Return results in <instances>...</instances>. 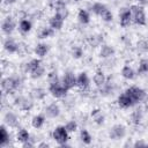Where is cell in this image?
<instances>
[{
  "label": "cell",
  "mask_w": 148,
  "mask_h": 148,
  "mask_svg": "<svg viewBox=\"0 0 148 148\" xmlns=\"http://www.w3.org/2000/svg\"><path fill=\"white\" fill-rule=\"evenodd\" d=\"M131 13H132V20L135 24L138 25H146L147 18H146V13L142 6L140 5H132L130 7Z\"/></svg>",
  "instance_id": "cell-1"
},
{
  "label": "cell",
  "mask_w": 148,
  "mask_h": 148,
  "mask_svg": "<svg viewBox=\"0 0 148 148\" xmlns=\"http://www.w3.org/2000/svg\"><path fill=\"white\" fill-rule=\"evenodd\" d=\"M21 84V80L17 76H7L1 81V88L6 94H13Z\"/></svg>",
  "instance_id": "cell-2"
},
{
  "label": "cell",
  "mask_w": 148,
  "mask_h": 148,
  "mask_svg": "<svg viewBox=\"0 0 148 148\" xmlns=\"http://www.w3.org/2000/svg\"><path fill=\"white\" fill-rule=\"evenodd\" d=\"M68 132H67V130L65 128V126H57L54 130H53V132H52V136H53V139H54V141L56 142H58L61 147H67L68 145L66 143L67 141H68Z\"/></svg>",
  "instance_id": "cell-3"
},
{
  "label": "cell",
  "mask_w": 148,
  "mask_h": 148,
  "mask_svg": "<svg viewBox=\"0 0 148 148\" xmlns=\"http://www.w3.org/2000/svg\"><path fill=\"white\" fill-rule=\"evenodd\" d=\"M125 92H127L131 96V98L133 99V102L135 104H138L139 102H142L146 98V91L142 88L136 87V86H132V87L127 88L125 90Z\"/></svg>",
  "instance_id": "cell-4"
},
{
  "label": "cell",
  "mask_w": 148,
  "mask_h": 148,
  "mask_svg": "<svg viewBox=\"0 0 148 148\" xmlns=\"http://www.w3.org/2000/svg\"><path fill=\"white\" fill-rule=\"evenodd\" d=\"M125 135H126V127L123 124H116L109 131V138L111 140H120L124 139Z\"/></svg>",
  "instance_id": "cell-5"
},
{
  "label": "cell",
  "mask_w": 148,
  "mask_h": 148,
  "mask_svg": "<svg viewBox=\"0 0 148 148\" xmlns=\"http://www.w3.org/2000/svg\"><path fill=\"white\" fill-rule=\"evenodd\" d=\"M67 91L68 90L64 87V84L61 82H56V83L49 84V92L56 98H61V97L66 96Z\"/></svg>",
  "instance_id": "cell-6"
},
{
  "label": "cell",
  "mask_w": 148,
  "mask_h": 148,
  "mask_svg": "<svg viewBox=\"0 0 148 148\" xmlns=\"http://www.w3.org/2000/svg\"><path fill=\"white\" fill-rule=\"evenodd\" d=\"M61 83L64 84V87L69 90V89H73L74 87H77V76H75V74L71 71L66 72L61 79Z\"/></svg>",
  "instance_id": "cell-7"
},
{
  "label": "cell",
  "mask_w": 148,
  "mask_h": 148,
  "mask_svg": "<svg viewBox=\"0 0 148 148\" xmlns=\"http://www.w3.org/2000/svg\"><path fill=\"white\" fill-rule=\"evenodd\" d=\"M132 13L130 8H121L120 13H119V23L123 28L130 27L132 23Z\"/></svg>",
  "instance_id": "cell-8"
},
{
  "label": "cell",
  "mask_w": 148,
  "mask_h": 148,
  "mask_svg": "<svg viewBox=\"0 0 148 148\" xmlns=\"http://www.w3.org/2000/svg\"><path fill=\"white\" fill-rule=\"evenodd\" d=\"M15 27H16L15 21H14V18L10 17V16H7V17L2 21V23H1V30H2V32H3L5 35H8V36L15 30Z\"/></svg>",
  "instance_id": "cell-9"
},
{
  "label": "cell",
  "mask_w": 148,
  "mask_h": 148,
  "mask_svg": "<svg viewBox=\"0 0 148 148\" xmlns=\"http://www.w3.org/2000/svg\"><path fill=\"white\" fill-rule=\"evenodd\" d=\"M117 102H118V105L120 108H123V109H128V108H132L133 105H135V103L133 102L131 96L127 92H125V91L118 96Z\"/></svg>",
  "instance_id": "cell-10"
},
{
  "label": "cell",
  "mask_w": 148,
  "mask_h": 148,
  "mask_svg": "<svg viewBox=\"0 0 148 148\" xmlns=\"http://www.w3.org/2000/svg\"><path fill=\"white\" fill-rule=\"evenodd\" d=\"M64 22H65V17H62L60 14L56 13L54 15H52L49 20V25L52 27L54 30H60L64 25Z\"/></svg>",
  "instance_id": "cell-11"
},
{
  "label": "cell",
  "mask_w": 148,
  "mask_h": 148,
  "mask_svg": "<svg viewBox=\"0 0 148 148\" xmlns=\"http://www.w3.org/2000/svg\"><path fill=\"white\" fill-rule=\"evenodd\" d=\"M45 114L49 118H57L60 114V108L57 103H51L45 108Z\"/></svg>",
  "instance_id": "cell-12"
},
{
  "label": "cell",
  "mask_w": 148,
  "mask_h": 148,
  "mask_svg": "<svg viewBox=\"0 0 148 148\" xmlns=\"http://www.w3.org/2000/svg\"><path fill=\"white\" fill-rule=\"evenodd\" d=\"M3 49L8 53H16L18 51V44L13 39V38H6L3 42Z\"/></svg>",
  "instance_id": "cell-13"
},
{
  "label": "cell",
  "mask_w": 148,
  "mask_h": 148,
  "mask_svg": "<svg viewBox=\"0 0 148 148\" xmlns=\"http://www.w3.org/2000/svg\"><path fill=\"white\" fill-rule=\"evenodd\" d=\"M3 120H5V124L9 127H16L17 124H18V118L15 113L8 111L6 112V114L3 116Z\"/></svg>",
  "instance_id": "cell-14"
},
{
  "label": "cell",
  "mask_w": 148,
  "mask_h": 148,
  "mask_svg": "<svg viewBox=\"0 0 148 148\" xmlns=\"http://www.w3.org/2000/svg\"><path fill=\"white\" fill-rule=\"evenodd\" d=\"M92 81H94V83H95V86L97 88H102L108 82L106 81V76L102 71H97L95 73V75L92 76Z\"/></svg>",
  "instance_id": "cell-15"
},
{
  "label": "cell",
  "mask_w": 148,
  "mask_h": 148,
  "mask_svg": "<svg viewBox=\"0 0 148 148\" xmlns=\"http://www.w3.org/2000/svg\"><path fill=\"white\" fill-rule=\"evenodd\" d=\"M90 84V79L86 72H81L77 75V87L81 89H87Z\"/></svg>",
  "instance_id": "cell-16"
},
{
  "label": "cell",
  "mask_w": 148,
  "mask_h": 148,
  "mask_svg": "<svg viewBox=\"0 0 148 148\" xmlns=\"http://www.w3.org/2000/svg\"><path fill=\"white\" fill-rule=\"evenodd\" d=\"M15 104L18 105V108L22 110H30L32 108V102L29 101L27 97H23V96H18L15 99Z\"/></svg>",
  "instance_id": "cell-17"
},
{
  "label": "cell",
  "mask_w": 148,
  "mask_h": 148,
  "mask_svg": "<svg viewBox=\"0 0 148 148\" xmlns=\"http://www.w3.org/2000/svg\"><path fill=\"white\" fill-rule=\"evenodd\" d=\"M10 140V135H9V132L7 131L6 126L5 125H1L0 126V146L1 147H5L8 145Z\"/></svg>",
  "instance_id": "cell-18"
},
{
  "label": "cell",
  "mask_w": 148,
  "mask_h": 148,
  "mask_svg": "<svg viewBox=\"0 0 148 148\" xmlns=\"http://www.w3.org/2000/svg\"><path fill=\"white\" fill-rule=\"evenodd\" d=\"M35 54L38 58H44L46 56V53L49 52V45L46 43H38L35 46Z\"/></svg>",
  "instance_id": "cell-19"
},
{
  "label": "cell",
  "mask_w": 148,
  "mask_h": 148,
  "mask_svg": "<svg viewBox=\"0 0 148 148\" xmlns=\"http://www.w3.org/2000/svg\"><path fill=\"white\" fill-rule=\"evenodd\" d=\"M30 95L34 99H37V101H42L45 98L46 96V90L44 88H40V87H37V88H34L31 89L30 91Z\"/></svg>",
  "instance_id": "cell-20"
},
{
  "label": "cell",
  "mask_w": 148,
  "mask_h": 148,
  "mask_svg": "<svg viewBox=\"0 0 148 148\" xmlns=\"http://www.w3.org/2000/svg\"><path fill=\"white\" fill-rule=\"evenodd\" d=\"M114 54V49L108 44H103L99 50V57L101 58H110Z\"/></svg>",
  "instance_id": "cell-21"
},
{
  "label": "cell",
  "mask_w": 148,
  "mask_h": 148,
  "mask_svg": "<svg viewBox=\"0 0 148 148\" xmlns=\"http://www.w3.org/2000/svg\"><path fill=\"white\" fill-rule=\"evenodd\" d=\"M120 74H121V76H123L124 79H126V80H133V79L135 77V72H134V69H133L131 66H128V65H125V66L121 68Z\"/></svg>",
  "instance_id": "cell-22"
},
{
  "label": "cell",
  "mask_w": 148,
  "mask_h": 148,
  "mask_svg": "<svg viewBox=\"0 0 148 148\" xmlns=\"http://www.w3.org/2000/svg\"><path fill=\"white\" fill-rule=\"evenodd\" d=\"M40 65H42L40 58H39V59H37V58L31 59L30 61H28V62L25 64V66H24V71H25L27 73H31L35 68H37V67L40 66Z\"/></svg>",
  "instance_id": "cell-23"
},
{
  "label": "cell",
  "mask_w": 148,
  "mask_h": 148,
  "mask_svg": "<svg viewBox=\"0 0 148 148\" xmlns=\"http://www.w3.org/2000/svg\"><path fill=\"white\" fill-rule=\"evenodd\" d=\"M77 20L81 24H88L90 22V15L88 13V10L86 9H80L77 13Z\"/></svg>",
  "instance_id": "cell-24"
},
{
  "label": "cell",
  "mask_w": 148,
  "mask_h": 148,
  "mask_svg": "<svg viewBox=\"0 0 148 148\" xmlns=\"http://www.w3.org/2000/svg\"><path fill=\"white\" fill-rule=\"evenodd\" d=\"M45 123V117L43 114H36L31 119V126L34 128H40Z\"/></svg>",
  "instance_id": "cell-25"
},
{
  "label": "cell",
  "mask_w": 148,
  "mask_h": 148,
  "mask_svg": "<svg viewBox=\"0 0 148 148\" xmlns=\"http://www.w3.org/2000/svg\"><path fill=\"white\" fill-rule=\"evenodd\" d=\"M31 28H32V24H31V22L29 20H21L20 23H18V30L24 35L30 32Z\"/></svg>",
  "instance_id": "cell-26"
},
{
  "label": "cell",
  "mask_w": 148,
  "mask_h": 148,
  "mask_svg": "<svg viewBox=\"0 0 148 148\" xmlns=\"http://www.w3.org/2000/svg\"><path fill=\"white\" fill-rule=\"evenodd\" d=\"M54 32H56V30L52 27H50V25L49 27H44L39 32V38H42V39L50 38V37H52L54 35Z\"/></svg>",
  "instance_id": "cell-27"
},
{
  "label": "cell",
  "mask_w": 148,
  "mask_h": 148,
  "mask_svg": "<svg viewBox=\"0 0 148 148\" xmlns=\"http://www.w3.org/2000/svg\"><path fill=\"white\" fill-rule=\"evenodd\" d=\"M91 117H92L94 121H95L96 124H98V125H102V124L104 123V119H105L104 114H103L102 111L98 110V109H96V110H94V111L91 112Z\"/></svg>",
  "instance_id": "cell-28"
},
{
  "label": "cell",
  "mask_w": 148,
  "mask_h": 148,
  "mask_svg": "<svg viewBox=\"0 0 148 148\" xmlns=\"http://www.w3.org/2000/svg\"><path fill=\"white\" fill-rule=\"evenodd\" d=\"M80 139H81V141H82L84 145H90L91 141H92V136H91V134H90L89 131L86 130V128L81 130V132H80Z\"/></svg>",
  "instance_id": "cell-29"
},
{
  "label": "cell",
  "mask_w": 148,
  "mask_h": 148,
  "mask_svg": "<svg viewBox=\"0 0 148 148\" xmlns=\"http://www.w3.org/2000/svg\"><path fill=\"white\" fill-rule=\"evenodd\" d=\"M29 140H30V134H29V132H28L27 130H24V128L20 130L18 133H17V141L21 142V143H24V142H27V141H29Z\"/></svg>",
  "instance_id": "cell-30"
},
{
  "label": "cell",
  "mask_w": 148,
  "mask_h": 148,
  "mask_svg": "<svg viewBox=\"0 0 148 148\" xmlns=\"http://www.w3.org/2000/svg\"><path fill=\"white\" fill-rule=\"evenodd\" d=\"M105 9H106V6H105L104 3H102V2H95V3L91 6L92 13L96 14V15H98V16H99Z\"/></svg>",
  "instance_id": "cell-31"
},
{
  "label": "cell",
  "mask_w": 148,
  "mask_h": 148,
  "mask_svg": "<svg viewBox=\"0 0 148 148\" xmlns=\"http://www.w3.org/2000/svg\"><path fill=\"white\" fill-rule=\"evenodd\" d=\"M44 74H45V68L40 65V66H38L37 68H35V69L30 73V76H31L32 79H39V77H42Z\"/></svg>",
  "instance_id": "cell-32"
},
{
  "label": "cell",
  "mask_w": 148,
  "mask_h": 148,
  "mask_svg": "<svg viewBox=\"0 0 148 148\" xmlns=\"http://www.w3.org/2000/svg\"><path fill=\"white\" fill-rule=\"evenodd\" d=\"M138 73H139V74L148 73V59H141V60L139 61Z\"/></svg>",
  "instance_id": "cell-33"
},
{
  "label": "cell",
  "mask_w": 148,
  "mask_h": 148,
  "mask_svg": "<svg viewBox=\"0 0 148 148\" xmlns=\"http://www.w3.org/2000/svg\"><path fill=\"white\" fill-rule=\"evenodd\" d=\"M71 53H72V57H73L74 59H80V58H82V56H83V50H82L81 46L75 45V46L72 47Z\"/></svg>",
  "instance_id": "cell-34"
},
{
  "label": "cell",
  "mask_w": 148,
  "mask_h": 148,
  "mask_svg": "<svg viewBox=\"0 0 148 148\" xmlns=\"http://www.w3.org/2000/svg\"><path fill=\"white\" fill-rule=\"evenodd\" d=\"M99 16H101V18H102L104 22H111V21H112V18H113V14H112V13H111V10H110V9H108V8H106V9H105V10H104Z\"/></svg>",
  "instance_id": "cell-35"
},
{
  "label": "cell",
  "mask_w": 148,
  "mask_h": 148,
  "mask_svg": "<svg viewBox=\"0 0 148 148\" xmlns=\"http://www.w3.org/2000/svg\"><path fill=\"white\" fill-rule=\"evenodd\" d=\"M64 126H65V128L67 130L68 133H73V132H75L76 128H77V124H76L74 120H69V121H67Z\"/></svg>",
  "instance_id": "cell-36"
},
{
  "label": "cell",
  "mask_w": 148,
  "mask_h": 148,
  "mask_svg": "<svg viewBox=\"0 0 148 148\" xmlns=\"http://www.w3.org/2000/svg\"><path fill=\"white\" fill-rule=\"evenodd\" d=\"M141 119H142V113L140 110H136L132 113V120L134 124H139L141 121Z\"/></svg>",
  "instance_id": "cell-37"
},
{
  "label": "cell",
  "mask_w": 148,
  "mask_h": 148,
  "mask_svg": "<svg viewBox=\"0 0 148 148\" xmlns=\"http://www.w3.org/2000/svg\"><path fill=\"white\" fill-rule=\"evenodd\" d=\"M88 40H89L91 46H98L101 44V42H102V38L99 36H91V37H89Z\"/></svg>",
  "instance_id": "cell-38"
},
{
  "label": "cell",
  "mask_w": 148,
  "mask_h": 148,
  "mask_svg": "<svg viewBox=\"0 0 148 148\" xmlns=\"http://www.w3.org/2000/svg\"><path fill=\"white\" fill-rule=\"evenodd\" d=\"M138 50L141 52H147L148 51V42L145 39L138 42Z\"/></svg>",
  "instance_id": "cell-39"
},
{
  "label": "cell",
  "mask_w": 148,
  "mask_h": 148,
  "mask_svg": "<svg viewBox=\"0 0 148 148\" xmlns=\"http://www.w3.org/2000/svg\"><path fill=\"white\" fill-rule=\"evenodd\" d=\"M47 79H49V83H56V82H60V81H59V77H58V75H57V73H54V72L49 73Z\"/></svg>",
  "instance_id": "cell-40"
},
{
  "label": "cell",
  "mask_w": 148,
  "mask_h": 148,
  "mask_svg": "<svg viewBox=\"0 0 148 148\" xmlns=\"http://www.w3.org/2000/svg\"><path fill=\"white\" fill-rule=\"evenodd\" d=\"M140 146H148V143L142 141V140H138L134 142V147H140Z\"/></svg>",
  "instance_id": "cell-41"
},
{
  "label": "cell",
  "mask_w": 148,
  "mask_h": 148,
  "mask_svg": "<svg viewBox=\"0 0 148 148\" xmlns=\"http://www.w3.org/2000/svg\"><path fill=\"white\" fill-rule=\"evenodd\" d=\"M38 147H49V145L47 143H39Z\"/></svg>",
  "instance_id": "cell-42"
},
{
  "label": "cell",
  "mask_w": 148,
  "mask_h": 148,
  "mask_svg": "<svg viewBox=\"0 0 148 148\" xmlns=\"http://www.w3.org/2000/svg\"><path fill=\"white\" fill-rule=\"evenodd\" d=\"M7 3H14V2H16V0H5Z\"/></svg>",
  "instance_id": "cell-43"
}]
</instances>
